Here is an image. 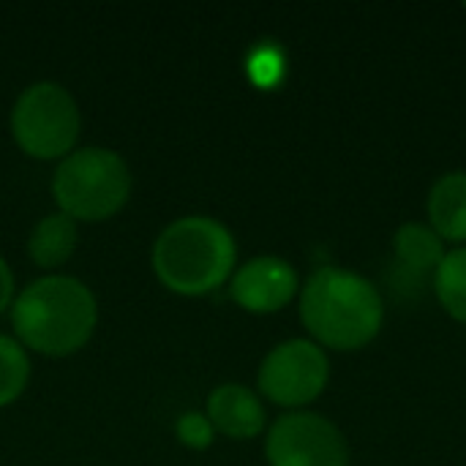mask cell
I'll return each instance as SVG.
<instances>
[{"label":"cell","mask_w":466,"mask_h":466,"mask_svg":"<svg viewBox=\"0 0 466 466\" xmlns=\"http://www.w3.org/2000/svg\"><path fill=\"white\" fill-rule=\"evenodd\" d=\"M11 319L22 344L60 358L87 344L98 322V309L93 292L79 279L46 276L14 300Z\"/></svg>","instance_id":"6da1fadb"},{"label":"cell","mask_w":466,"mask_h":466,"mask_svg":"<svg viewBox=\"0 0 466 466\" xmlns=\"http://www.w3.org/2000/svg\"><path fill=\"white\" fill-rule=\"evenodd\" d=\"M309 333L333 350H358L382 328V298L374 284L341 268H319L300 298Z\"/></svg>","instance_id":"7a4b0ae2"},{"label":"cell","mask_w":466,"mask_h":466,"mask_svg":"<svg viewBox=\"0 0 466 466\" xmlns=\"http://www.w3.org/2000/svg\"><path fill=\"white\" fill-rule=\"evenodd\" d=\"M235 268V240L224 224L208 216L172 221L153 246L158 281L180 295H205L221 287Z\"/></svg>","instance_id":"3957f363"},{"label":"cell","mask_w":466,"mask_h":466,"mask_svg":"<svg viewBox=\"0 0 466 466\" xmlns=\"http://www.w3.org/2000/svg\"><path fill=\"white\" fill-rule=\"evenodd\" d=\"M52 194L60 213L82 221H101L126 205L131 172L117 153L106 147H82L60 161Z\"/></svg>","instance_id":"277c9868"},{"label":"cell","mask_w":466,"mask_h":466,"mask_svg":"<svg viewBox=\"0 0 466 466\" xmlns=\"http://www.w3.org/2000/svg\"><path fill=\"white\" fill-rule=\"evenodd\" d=\"M16 145L33 158L66 156L79 137V109L74 96L57 82L30 85L11 109Z\"/></svg>","instance_id":"5b68a950"},{"label":"cell","mask_w":466,"mask_h":466,"mask_svg":"<svg viewBox=\"0 0 466 466\" xmlns=\"http://www.w3.org/2000/svg\"><path fill=\"white\" fill-rule=\"evenodd\" d=\"M270 466H350L344 434L314 412L281 415L268 434Z\"/></svg>","instance_id":"8992f818"},{"label":"cell","mask_w":466,"mask_h":466,"mask_svg":"<svg viewBox=\"0 0 466 466\" xmlns=\"http://www.w3.org/2000/svg\"><path fill=\"white\" fill-rule=\"evenodd\" d=\"M325 352L303 339L279 344L259 369V390L281 407H303L314 401L328 385Z\"/></svg>","instance_id":"52a82bcc"},{"label":"cell","mask_w":466,"mask_h":466,"mask_svg":"<svg viewBox=\"0 0 466 466\" xmlns=\"http://www.w3.org/2000/svg\"><path fill=\"white\" fill-rule=\"evenodd\" d=\"M298 289V273L281 257H257L246 262L232 279V298L254 314L284 309Z\"/></svg>","instance_id":"ba28073f"},{"label":"cell","mask_w":466,"mask_h":466,"mask_svg":"<svg viewBox=\"0 0 466 466\" xmlns=\"http://www.w3.org/2000/svg\"><path fill=\"white\" fill-rule=\"evenodd\" d=\"M208 420L232 440H251L265 429L262 401L243 385H221L208 399Z\"/></svg>","instance_id":"9c48e42d"},{"label":"cell","mask_w":466,"mask_h":466,"mask_svg":"<svg viewBox=\"0 0 466 466\" xmlns=\"http://www.w3.org/2000/svg\"><path fill=\"white\" fill-rule=\"evenodd\" d=\"M429 218L442 240H466V172H448L434 183Z\"/></svg>","instance_id":"30bf717a"},{"label":"cell","mask_w":466,"mask_h":466,"mask_svg":"<svg viewBox=\"0 0 466 466\" xmlns=\"http://www.w3.org/2000/svg\"><path fill=\"white\" fill-rule=\"evenodd\" d=\"M76 248V221L66 213L44 216L27 240V251L35 265L41 268H57L63 265Z\"/></svg>","instance_id":"8fae6325"},{"label":"cell","mask_w":466,"mask_h":466,"mask_svg":"<svg viewBox=\"0 0 466 466\" xmlns=\"http://www.w3.org/2000/svg\"><path fill=\"white\" fill-rule=\"evenodd\" d=\"M393 246H396V259L401 262V268L418 276L437 270L440 262L445 259L442 238L426 224H404L396 232Z\"/></svg>","instance_id":"7c38bea8"},{"label":"cell","mask_w":466,"mask_h":466,"mask_svg":"<svg viewBox=\"0 0 466 466\" xmlns=\"http://www.w3.org/2000/svg\"><path fill=\"white\" fill-rule=\"evenodd\" d=\"M437 295L445 306V311L466 322V248L445 254V259L437 268Z\"/></svg>","instance_id":"4fadbf2b"},{"label":"cell","mask_w":466,"mask_h":466,"mask_svg":"<svg viewBox=\"0 0 466 466\" xmlns=\"http://www.w3.org/2000/svg\"><path fill=\"white\" fill-rule=\"evenodd\" d=\"M27 380H30V360L25 350L14 339L0 336V407L14 404L25 393Z\"/></svg>","instance_id":"5bb4252c"},{"label":"cell","mask_w":466,"mask_h":466,"mask_svg":"<svg viewBox=\"0 0 466 466\" xmlns=\"http://www.w3.org/2000/svg\"><path fill=\"white\" fill-rule=\"evenodd\" d=\"M246 71H248V79L257 87L270 90V87H276L281 82V76L287 71V57L273 41H262L259 46L251 49V55L246 60Z\"/></svg>","instance_id":"9a60e30c"},{"label":"cell","mask_w":466,"mask_h":466,"mask_svg":"<svg viewBox=\"0 0 466 466\" xmlns=\"http://www.w3.org/2000/svg\"><path fill=\"white\" fill-rule=\"evenodd\" d=\"M175 431H177V440L186 445V448H194V451H205L210 442H213V423L208 420V415H199V412H186L180 415V420L175 423Z\"/></svg>","instance_id":"2e32d148"},{"label":"cell","mask_w":466,"mask_h":466,"mask_svg":"<svg viewBox=\"0 0 466 466\" xmlns=\"http://www.w3.org/2000/svg\"><path fill=\"white\" fill-rule=\"evenodd\" d=\"M11 298H14V276L5 259L0 257V311L11 303Z\"/></svg>","instance_id":"e0dca14e"}]
</instances>
